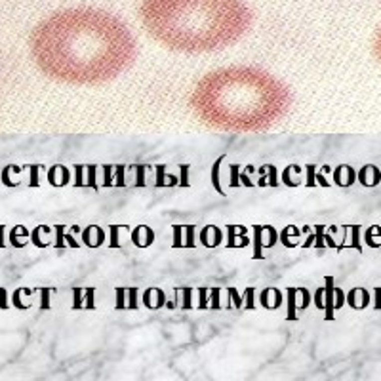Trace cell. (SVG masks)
I'll return each instance as SVG.
<instances>
[{
	"label": "cell",
	"instance_id": "cell-1",
	"mask_svg": "<svg viewBox=\"0 0 381 381\" xmlns=\"http://www.w3.org/2000/svg\"><path fill=\"white\" fill-rule=\"evenodd\" d=\"M33 54L40 69L55 80L96 86L130 69L137 44L130 29L109 11L71 8L36 27Z\"/></svg>",
	"mask_w": 381,
	"mask_h": 381
},
{
	"label": "cell",
	"instance_id": "cell-2",
	"mask_svg": "<svg viewBox=\"0 0 381 381\" xmlns=\"http://www.w3.org/2000/svg\"><path fill=\"white\" fill-rule=\"evenodd\" d=\"M204 124L221 131H263L284 119L292 94L257 67H223L204 75L191 96Z\"/></svg>",
	"mask_w": 381,
	"mask_h": 381
},
{
	"label": "cell",
	"instance_id": "cell-3",
	"mask_svg": "<svg viewBox=\"0 0 381 381\" xmlns=\"http://www.w3.org/2000/svg\"><path fill=\"white\" fill-rule=\"evenodd\" d=\"M139 15L156 42L191 55L227 48L252 25L242 0H143Z\"/></svg>",
	"mask_w": 381,
	"mask_h": 381
},
{
	"label": "cell",
	"instance_id": "cell-4",
	"mask_svg": "<svg viewBox=\"0 0 381 381\" xmlns=\"http://www.w3.org/2000/svg\"><path fill=\"white\" fill-rule=\"evenodd\" d=\"M105 239H107V235H105V231L101 225H86V227L82 229V244L90 248V250H96L99 246H103L105 244Z\"/></svg>",
	"mask_w": 381,
	"mask_h": 381
},
{
	"label": "cell",
	"instance_id": "cell-5",
	"mask_svg": "<svg viewBox=\"0 0 381 381\" xmlns=\"http://www.w3.org/2000/svg\"><path fill=\"white\" fill-rule=\"evenodd\" d=\"M227 248H246L250 246V239H248V229L244 225H231L229 223L227 227Z\"/></svg>",
	"mask_w": 381,
	"mask_h": 381
},
{
	"label": "cell",
	"instance_id": "cell-6",
	"mask_svg": "<svg viewBox=\"0 0 381 381\" xmlns=\"http://www.w3.org/2000/svg\"><path fill=\"white\" fill-rule=\"evenodd\" d=\"M198 240H200V244L204 248L214 250V248L221 246V242H223V231L218 225H214V223L204 225V227L200 229V233H198Z\"/></svg>",
	"mask_w": 381,
	"mask_h": 381
},
{
	"label": "cell",
	"instance_id": "cell-7",
	"mask_svg": "<svg viewBox=\"0 0 381 381\" xmlns=\"http://www.w3.org/2000/svg\"><path fill=\"white\" fill-rule=\"evenodd\" d=\"M130 239L135 248H149V246L154 244V240H156V233H154L149 225L141 223V225H137V227L131 229Z\"/></svg>",
	"mask_w": 381,
	"mask_h": 381
},
{
	"label": "cell",
	"instance_id": "cell-8",
	"mask_svg": "<svg viewBox=\"0 0 381 381\" xmlns=\"http://www.w3.org/2000/svg\"><path fill=\"white\" fill-rule=\"evenodd\" d=\"M357 181L366 189L378 187L381 183V170L376 164H366L357 172Z\"/></svg>",
	"mask_w": 381,
	"mask_h": 381
},
{
	"label": "cell",
	"instance_id": "cell-9",
	"mask_svg": "<svg viewBox=\"0 0 381 381\" xmlns=\"http://www.w3.org/2000/svg\"><path fill=\"white\" fill-rule=\"evenodd\" d=\"M336 297H338V288L334 284V276H326L324 278V318L326 320H334Z\"/></svg>",
	"mask_w": 381,
	"mask_h": 381
},
{
	"label": "cell",
	"instance_id": "cell-10",
	"mask_svg": "<svg viewBox=\"0 0 381 381\" xmlns=\"http://www.w3.org/2000/svg\"><path fill=\"white\" fill-rule=\"evenodd\" d=\"M332 177H334V185L341 187V189H349L357 181V172L349 164H339L338 168L332 172Z\"/></svg>",
	"mask_w": 381,
	"mask_h": 381
},
{
	"label": "cell",
	"instance_id": "cell-11",
	"mask_svg": "<svg viewBox=\"0 0 381 381\" xmlns=\"http://www.w3.org/2000/svg\"><path fill=\"white\" fill-rule=\"evenodd\" d=\"M259 303H261L263 309L267 311H278L280 305L284 303V295L278 288L274 286H269V288H263L261 294H259Z\"/></svg>",
	"mask_w": 381,
	"mask_h": 381
},
{
	"label": "cell",
	"instance_id": "cell-12",
	"mask_svg": "<svg viewBox=\"0 0 381 381\" xmlns=\"http://www.w3.org/2000/svg\"><path fill=\"white\" fill-rule=\"evenodd\" d=\"M370 292L366 288H353L349 290V294L345 295V303L353 309V311H364L370 305Z\"/></svg>",
	"mask_w": 381,
	"mask_h": 381
},
{
	"label": "cell",
	"instance_id": "cell-13",
	"mask_svg": "<svg viewBox=\"0 0 381 381\" xmlns=\"http://www.w3.org/2000/svg\"><path fill=\"white\" fill-rule=\"evenodd\" d=\"M141 301L149 311H158V309L166 307V303H168L166 294L160 288H147L141 295Z\"/></svg>",
	"mask_w": 381,
	"mask_h": 381
},
{
	"label": "cell",
	"instance_id": "cell-14",
	"mask_svg": "<svg viewBox=\"0 0 381 381\" xmlns=\"http://www.w3.org/2000/svg\"><path fill=\"white\" fill-rule=\"evenodd\" d=\"M48 183L55 189H61V187H65L71 183V172H69V168L63 166V164H54V166H50V170H48Z\"/></svg>",
	"mask_w": 381,
	"mask_h": 381
},
{
	"label": "cell",
	"instance_id": "cell-15",
	"mask_svg": "<svg viewBox=\"0 0 381 381\" xmlns=\"http://www.w3.org/2000/svg\"><path fill=\"white\" fill-rule=\"evenodd\" d=\"M301 229H297L295 225H286V227L278 233V240H280V244H282L284 248H288V250H294L297 246H301Z\"/></svg>",
	"mask_w": 381,
	"mask_h": 381
},
{
	"label": "cell",
	"instance_id": "cell-16",
	"mask_svg": "<svg viewBox=\"0 0 381 381\" xmlns=\"http://www.w3.org/2000/svg\"><path fill=\"white\" fill-rule=\"evenodd\" d=\"M257 174H259V179H257V187H272L276 189L278 187V172L272 164H263L261 168H257Z\"/></svg>",
	"mask_w": 381,
	"mask_h": 381
},
{
	"label": "cell",
	"instance_id": "cell-17",
	"mask_svg": "<svg viewBox=\"0 0 381 381\" xmlns=\"http://www.w3.org/2000/svg\"><path fill=\"white\" fill-rule=\"evenodd\" d=\"M8 242H10L13 248H25V246L31 242V233L27 231L25 225H15V227H11V231L8 233Z\"/></svg>",
	"mask_w": 381,
	"mask_h": 381
},
{
	"label": "cell",
	"instance_id": "cell-18",
	"mask_svg": "<svg viewBox=\"0 0 381 381\" xmlns=\"http://www.w3.org/2000/svg\"><path fill=\"white\" fill-rule=\"evenodd\" d=\"M301 295V288H286V301H288V307H286V320H297V299Z\"/></svg>",
	"mask_w": 381,
	"mask_h": 381
},
{
	"label": "cell",
	"instance_id": "cell-19",
	"mask_svg": "<svg viewBox=\"0 0 381 381\" xmlns=\"http://www.w3.org/2000/svg\"><path fill=\"white\" fill-rule=\"evenodd\" d=\"M252 233H254V259H265V254H263V248H265V242H263V233H265V225H252Z\"/></svg>",
	"mask_w": 381,
	"mask_h": 381
},
{
	"label": "cell",
	"instance_id": "cell-20",
	"mask_svg": "<svg viewBox=\"0 0 381 381\" xmlns=\"http://www.w3.org/2000/svg\"><path fill=\"white\" fill-rule=\"evenodd\" d=\"M54 233V227H50V225H36V227L31 231V244H34L36 248H48V246H52V242L50 240H42V235H52Z\"/></svg>",
	"mask_w": 381,
	"mask_h": 381
},
{
	"label": "cell",
	"instance_id": "cell-21",
	"mask_svg": "<svg viewBox=\"0 0 381 381\" xmlns=\"http://www.w3.org/2000/svg\"><path fill=\"white\" fill-rule=\"evenodd\" d=\"M23 166H15V164H6L4 168H2V172H0V183L4 187H8V189H15V187L21 185V181H13L11 179V174L13 172H21Z\"/></svg>",
	"mask_w": 381,
	"mask_h": 381
},
{
	"label": "cell",
	"instance_id": "cell-22",
	"mask_svg": "<svg viewBox=\"0 0 381 381\" xmlns=\"http://www.w3.org/2000/svg\"><path fill=\"white\" fill-rule=\"evenodd\" d=\"M364 242L370 248H381V227L380 225H372L364 233Z\"/></svg>",
	"mask_w": 381,
	"mask_h": 381
},
{
	"label": "cell",
	"instance_id": "cell-23",
	"mask_svg": "<svg viewBox=\"0 0 381 381\" xmlns=\"http://www.w3.org/2000/svg\"><path fill=\"white\" fill-rule=\"evenodd\" d=\"M225 160V154L223 156H219L216 162L212 164V172H210V177H212V187H214V191L219 193L221 196H225V191H223V187L219 183V168H221V164Z\"/></svg>",
	"mask_w": 381,
	"mask_h": 381
},
{
	"label": "cell",
	"instance_id": "cell-24",
	"mask_svg": "<svg viewBox=\"0 0 381 381\" xmlns=\"http://www.w3.org/2000/svg\"><path fill=\"white\" fill-rule=\"evenodd\" d=\"M149 168H151L149 164H131L130 166V170H135V183H133L135 189H143V187H147L145 174H147V170H149Z\"/></svg>",
	"mask_w": 381,
	"mask_h": 381
},
{
	"label": "cell",
	"instance_id": "cell-25",
	"mask_svg": "<svg viewBox=\"0 0 381 381\" xmlns=\"http://www.w3.org/2000/svg\"><path fill=\"white\" fill-rule=\"evenodd\" d=\"M168 166L166 164H156V179H154V189H162V187H172L170 181H166V177H175V175L166 172Z\"/></svg>",
	"mask_w": 381,
	"mask_h": 381
},
{
	"label": "cell",
	"instance_id": "cell-26",
	"mask_svg": "<svg viewBox=\"0 0 381 381\" xmlns=\"http://www.w3.org/2000/svg\"><path fill=\"white\" fill-rule=\"evenodd\" d=\"M122 229H130V225H126V223H109V233H111V237H109V248H122V244H120V240H119V231H122Z\"/></svg>",
	"mask_w": 381,
	"mask_h": 381
},
{
	"label": "cell",
	"instance_id": "cell-27",
	"mask_svg": "<svg viewBox=\"0 0 381 381\" xmlns=\"http://www.w3.org/2000/svg\"><path fill=\"white\" fill-rule=\"evenodd\" d=\"M84 305H86V288H73V305L71 309L73 311H84Z\"/></svg>",
	"mask_w": 381,
	"mask_h": 381
},
{
	"label": "cell",
	"instance_id": "cell-28",
	"mask_svg": "<svg viewBox=\"0 0 381 381\" xmlns=\"http://www.w3.org/2000/svg\"><path fill=\"white\" fill-rule=\"evenodd\" d=\"M54 227V233H55V240H54V246L55 250H65L67 248V240H65V225L63 223H55L52 225Z\"/></svg>",
	"mask_w": 381,
	"mask_h": 381
},
{
	"label": "cell",
	"instance_id": "cell-29",
	"mask_svg": "<svg viewBox=\"0 0 381 381\" xmlns=\"http://www.w3.org/2000/svg\"><path fill=\"white\" fill-rule=\"evenodd\" d=\"M23 170H29L31 175H29V187H40V170H44L42 164H27V166H23Z\"/></svg>",
	"mask_w": 381,
	"mask_h": 381
},
{
	"label": "cell",
	"instance_id": "cell-30",
	"mask_svg": "<svg viewBox=\"0 0 381 381\" xmlns=\"http://www.w3.org/2000/svg\"><path fill=\"white\" fill-rule=\"evenodd\" d=\"M349 231H351V242H347L343 246L345 248H355L357 252H362V244H360V225H349Z\"/></svg>",
	"mask_w": 381,
	"mask_h": 381
},
{
	"label": "cell",
	"instance_id": "cell-31",
	"mask_svg": "<svg viewBox=\"0 0 381 381\" xmlns=\"http://www.w3.org/2000/svg\"><path fill=\"white\" fill-rule=\"evenodd\" d=\"M183 237H185V240H183V244H185V248H196V225L195 223H189V225H183Z\"/></svg>",
	"mask_w": 381,
	"mask_h": 381
},
{
	"label": "cell",
	"instance_id": "cell-32",
	"mask_svg": "<svg viewBox=\"0 0 381 381\" xmlns=\"http://www.w3.org/2000/svg\"><path fill=\"white\" fill-rule=\"evenodd\" d=\"M117 294V303H115V311H128V303H126V295H128V288H115Z\"/></svg>",
	"mask_w": 381,
	"mask_h": 381
},
{
	"label": "cell",
	"instance_id": "cell-33",
	"mask_svg": "<svg viewBox=\"0 0 381 381\" xmlns=\"http://www.w3.org/2000/svg\"><path fill=\"white\" fill-rule=\"evenodd\" d=\"M313 231H315V244H313V248L315 250H324L328 244L324 242V225H313Z\"/></svg>",
	"mask_w": 381,
	"mask_h": 381
},
{
	"label": "cell",
	"instance_id": "cell-34",
	"mask_svg": "<svg viewBox=\"0 0 381 381\" xmlns=\"http://www.w3.org/2000/svg\"><path fill=\"white\" fill-rule=\"evenodd\" d=\"M101 168H103V183H101V187H103V189L115 187V174H113L115 166H111V164H103Z\"/></svg>",
	"mask_w": 381,
	"mask_h": 381
},
{
	"label": "cell",
	"instance_id": "cell-35",
	"mask_svg": "<svg viewBox=\"0 0 381 381\" xmlns=\"http://www.w3.org/2000/svg\"><path fill=\"white\" fill-rule=\"evenodd\" d=\"M124 174H126V166H124V164H115V187L124 189V187L128 185Z\"/></svg>",
	"mask_w": 381,
	"mask_h": 381
},
{
	"label": "cell",
	"instance_id": "cell-36",
	"mask_svg": "<svg viewBox=\"0 0 381 381\" xmlns=\"http://www.w3.org/2000/svg\"><path fill=\"white\" fill-rule=\"evenodd\" d=\"M86 172H88V179H86V187L90 189H96L98 191L99 183L96 181V172H98V164H86Z\"/></svg>",
	"mask_w": 381,
	"mask_h": 381
},
{
	"label": "cell",
	"instance_id": "cell-37",
	"mask_svg": "<svg viewBox=\"0 0 381 381\" xmlns=\"http://www.w3.org/2000/svg\"><path fill=\"white\" fill-rule=\"evenodd\" d=\"M172 233H174V240H172V248H185L183 244V225H172Z\"/></svg>",
	"mask_w": 381,
	"mask_h": 381
},
{
	"label": "cell",
	"instance_id": "cell-38",
	"mask_svg": "<svg viewBox=\"0 0 381 381\" xmlns=\"http://www.w3.org/2000/svg\"><path fill=\"white\" fill-rule=\"evenodd\" d=\"M36 292L40 294V305H38V309H40V311H50V309H52V303H50L52 290H50V288H38Z\"/></svg>",
	"mask_w": 381,
	"mask_h": 381
},
{
	"label": "cell",
	"instance_id": "cell-39",
	"mask_svg": "<svg viewBox=\"0 0 381 381\" xmlns=\"http://www.w3.org/2000/svg\"><path fill=\"white\" fill-rule=\"evenodd\" d=\"M21 295H23V288H17L13 294H11V305L19 311H29L31 309V303H23L21 301Z\"/></svg>",
	"mask_w": 381,
	"mask_h": 381
},
{
	"label": "cell",
	"instance_id": "cell-40",
	"mask_svg": "<svg viewBox=\"0 0 381 381\" xmlns=\"http://www.w3.org/2000/svg\"><path fill=\"white\" fill-rule=\"evenodd\" d=\"M75 170V187H86V179H84V170H86V164H75L73 166Z\"/></svg>",
	"mask_w": 381,
	"mask_h": 381
},
{
	"label": "cell",
	"instance_id": "cell-41",
	"mask_svg": "<svg viewBox=\"0 0 381 381\" xmlns=\"http://www.w3.org/2000/svg\"><path fill=\"white\" fill-rule=\"evenodd\" d=\"M242 297H244V301H246V303H244V309L254 311V309H255V288H254V286L246 288Z\"/></svg>",
	"mask_w": 381,
	"mask_h": 381
},
{
	"label": "cell",
	"instance_id": "cell-42",
	"mask_svg": "<svg viewBox=\"0 0 381 381\" xmlns=\"http://www.w3.org/2000/svg\"><path fill=\"white\" fill-rule=\"evenodd\" d=\"M229 170H231V181H229V185L233 187V189H237L240 187V164H231L229 166Z\"/></svg>",
	"mask_w": 381,
	"mask_h": 381
},
{
	"label": "cell",
	"instance_id": "cell-43",
	"mask_svg": "<svg viewBox=\"0 0 381 381\" xmlns=\"http://www.w3.org/2000/svg\"><path fill=\"white\" fill-rule=\"evenodd\" d=\"M137 295H139V290H137V288H128V311H137V309H139Z\"/></svg>",
	"mask_w": 381,
	"mask_h": 381
},
{
	"label": "cell",
	"instance_id": "cell-44",
	"mask_svg": "<svg viewBox=\"0 0 381 381\" xmlns=\"http://www.w3.org/2000/svg\"><path fill=\"white\" fill-rule=\"evenodd\" d=\"M84 311H96V288H86V305Z\"/></svg>",
	"mask_w": 381,
	"mask_h": 381
},
{
	"label": "cell",
	"instance_id": "cell-45",
	"mask_svg": "<svg viewBox=\"0 0 381 381\" xmlns=\"http://www.w3.org/2000/svg\"><path fill=\"white\" fill-rule=\"evenodd\" d=\"M189 170H191V164H179V172H181V179H179V187H191L189 183Z\"/></svg>",
	"mask_w": 381,
	"mask_h": 381
},
{
	"label": "cell",
	"instance_id": "cell-46",
	"mask_svg": "<svg viewBox=\"0 0 381 381\" xmlns=\"http://www.w3.org/2000/svg\"><path fill=\"white\" fill-rule=\"evenodd\" d=\"M198 295H200V297H198V299H200L198 309H200V311H202V309H204V311H210V305H208V299H210V297H208V295H210V288H198Z\"/></svg>",
	"mask_w": 381,
	"mask_h": 381
},
{
	"label": "cell",
	"instance_id": "cell-47",
	"mask_svg": "<svg viewBox=\"0 0 381 381\" xmlns=\"http://www.w3.org/2000/svg\"><path fill=\"white\" fill-rule=\"evenodd\" d=\"M305 172H307V187H315L316 185V164H307V166H305Z\"/></svg>",
	"mask_w": 381,
	"mask_h": 381
},
{
	"label": "cell",
	"instance_id": "cell-48",
	"mask_svg": "<svg viewBox=\"0 0 381 381\" xmlns=\"http://www.w3.org/2000/svg\"><path fill=\"white\" fill-rule=\"evenodd\" d=\"M219 294H221V288H210V299H212L210 311H218V309H221V303H219Z\"/></svg>",
	"mask_w": 381,
	"mask_h": 381
},
{
	"label": "cell",
	"instance_id": "cell-49",
	"mask_svg": "<svg viewBox=\"0 0 381 381\" xmlns=\"http://www.w3.org/2000/svg\"><path fill=\"white\" fill-rule=\"evenodd\" d=\"M227 294H229L231 303L235 305V309H242V307H244V305H242V297L239 295V290H237V288H227Z\"/></svg>",
	"mask_w": 381,
	"mask_h": 381
},
{
	"label": "cell",
	"instance_id": "cell-50",
	"mask_svg": "<svg viewBox=\"0 0 381 381\" xmlns=\"http://www.w3.org/2000/svg\"><path fill=\"white\" fill-rule=\"evenodd\" d=\"M313 301L318 311H324V288H318L315 294H313Z\"/></svg>",
	"mask_w": 381,
	"mask_h": 381
},
{
	"label": "cell",
	"instance_id": "cell-51",
	"mask_svg": "<svg viewBox=\"0 0 381 381\" xmlns=\"http://www.w3.org/2000/svg\"><path fill=\"white\" fill-rule=\"evenodd\" d=\"M179 292L183 294V305H181V309H185V311L189 309V311H191V309H193V303H191V294H193V288H181Z\"/></svg>",
	"mask_w": 381,
	"mask_h": 381
},
{
	"label": "cell",
	"instance_id": "cell-52",
	"mask_svg": "<svg viewBox=\"0 0 381 381\" xmlns=\"http://www.w3.org/2000/svg\"><path fill=\"white\" fill-rule=\"evenodd\" d=\"M0 309H2V311L10 309V299H8V292H6V288H0Z\"/></svg>",
	"mask_w": 381,
	"mask_h": 381
},
{
	"label": "cell",
	"instance_id": "cell-53",
	"mask_svg": "<svg viewBox=\"0 0 381 381\" xmlns=\"http://www.w3.org/2000/svg\"><path fill=\"white\" fill-rule=\"evenodd\" d=\"M374 52L378 55V59L381 61V29L376 34V40H374Z\"/></svg>",
	"mask_w": 381,
	"mask_h": 381
},
{
	"label": "cell",
	"instance_id": "cell-54",
	"mask_svg": "<svg viewBox=\"0 0 381 381\" xmlns=\"http://www.w3.org/2000/svg\"><path fill=\"white\" fill-rule=\"evenodd\" d=\"M374 295H376L374 309H376V311H381V288H376V290H374Z\"/></svg>",
	"mask_w": 381,
	"mask_h": 381
},
{
	"label": "cell",
	"instance_id": "cell-55",
	"mask_svg": "<svg viewBox=\"0 0 381 381\" xmlns=\"http://www.w3.org/2000/svg\"><path fill=\"white\" fill-rule=\"evenodd\" d=\"M0 248H6V225L0 223Z\"/></svg>",
	"mask_w": 381,
	"mask_h": 381
},
{
	"label": "cell",
	"instance_id": "cell-56",
	"mask_svg": "<svg viewBox=\"0 0 381 381\" xmlns=\"http://www.w3.org/2000/svg\"><path fill=\"white\" fill-rule=\"evenodd\" d=\"M71 231H73V233H78V231H80V227H78V225H73V227H71Z\"/></svg>",
	"mask_w": 381,
	"mask_h": 381
}]
</instances>
